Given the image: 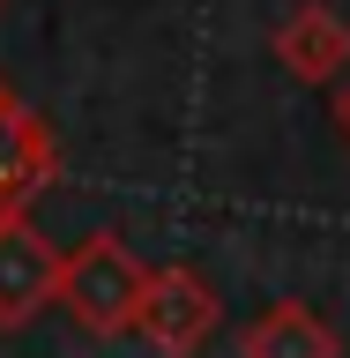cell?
Wrapping results in <instances>:
<instances>
[{
    "label": "cell",
    "mask_w": 350,
    "mask_h": 358,
    "mask_svg": "<svg viewBox=\"0 0 350 358\" xmlns=\"http://www.w3.org/2000/svg\"><path fill=\"white\" fill-rule=\"evenodd\" d=\"M142 284H150V268L134 262V246L112 239V231H89L82 246L60 254V299L52 306H67V321L89 336H127Z\"/></svg>",
    "instance_id": "cell-1"
},
{
    "label": "cell",
    "mask_w": 350,
    "mask_h": 358,
    "mask_svg": "<svg viewBox=\"0 0 350 358\" xmlns=\"http://www.w3.org/2000/svg\"><path fill=\"white\" fill-rule=\"evenodd\" d=\"M217 321H224L217 284H209L201 268H187V262H164V268H150V284H142V306H134V329H127V336H142L156 358H194L201 343L217 336Z\"/></svg>",
    "instance_id": "cell-2"
},
{
    "label": "cell",
    "mask_w": 350,
    "mask_h": 358,
    "mask_svg": "<svg viewBox=\"0 0 350 358\" xmlns=\"http://www.w3.org/2000/svg\"><path fill=\"white\" fill-rule=\"evenodd\" d=\"M60 299V246L45 239L30 209L0 217V329H30Z\"/></svg>",
    "instance_id": "cell-3"
},
{
    "label": "cell",
    "mask_w": 350,
    "mask_h": 358,
    "mask_svg": "<svg viewBox=\"0 0 350 358\" xmlns=\"http://www.w3.org/2000/svg\"><path fill=\"white\" fill-rule=\"evenodd\" d=\"M268 52L284 67L291 83H343L350 75V22L335 15L328 0H306V8H291L276 30H268Z\"/></svg>",
    "instance_id": "cell-4"
},
{
    "label": "cell",
    "mask_w": 350,
    "mask_h": 358,
    "mask_svg": "<svg viewBox=\"0 0 350 358\" xmlns=\"http://www.w3.org/2000/svg\"><path fill=\"white\" fill-rule=\"evenodd\" d=\"M52 172H60L52 127L0 83V217H8V209H30V194L52 187Z\"/></svg>",
    "instance_id": "cell-5"
},
{
    "label": "cell",
    "mask_w": 350,
    "mask_h": 358,
    "mask_svg": "<svg viewBox=\"0 0 350 358\" xmlns=\"http://www.w3.org/2000/svg\"><path fill=\"white\" fill-rule=\"evenodd\" d=\"M239 358H343V343H335V329H328L321 306L276 299V306H261L254 321H246Z\"/></svg>",
    "instance_id": "cell-6"
},
{
    "label": "cell",
    "mask_w": 350,
    "mask_h": 358,
    "mask_svg": "<svg viewBox=\"0 0 350 358\" xmlns=\"http://www.w3.org/2000/svg\"><path fill=\"white\" fill-rule=\"evenodd\" d=\"M335 127H343V142H350V75L335 83Z\"/></svg>",
    "instance_id": "cell-7"
},
{
    "label": "cell",
    "mask_w": 350,
    "mask_h": 358,
    "mask_svg": "<svg viewBox=\"0 0 350 358\" xmlns=\"http://www.w3.org/2000/svg\"><path fill=\"white\" fill-rule=\"evenodd\" d=\"M0 8H8V0H0Z\"/></svg>",
    "instance_id": "cell-8"
}]
</instances>
